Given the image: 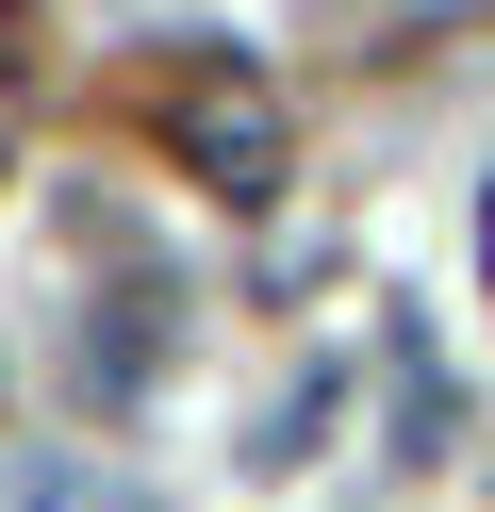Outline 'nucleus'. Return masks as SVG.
<instances>
[{
	"label": "nucleus",
	"mask_w": 495,
	"mask_h": 512,
	"mask_svg": "<svg viewBox=\"0 0 495 512\" xmlns=\"http://www.w3.org/2000/svg\"><path fill=\"white\" fill-rule=\"evenodd\" d=\"M165 149H182L215 199H264V182H281V100H264L248 67H182L165 83Z\"/></svg>",
	"instance_id": "obj_1"
},
{
	"label": "nucleus",
	"mask_w": 495,
	"mask_h": 512,
	"mask_svg": "<svg viewBox=\"0 0 495 512\" xmlns=\"http://www.w3.org/2000/svg\"><path fill=\"white\" fill-rule=\"evenodd\" d=\"M479 281H495V199H479Z\"/></svg>",
	"instance_id": "obj_2"
}]
</instances>
